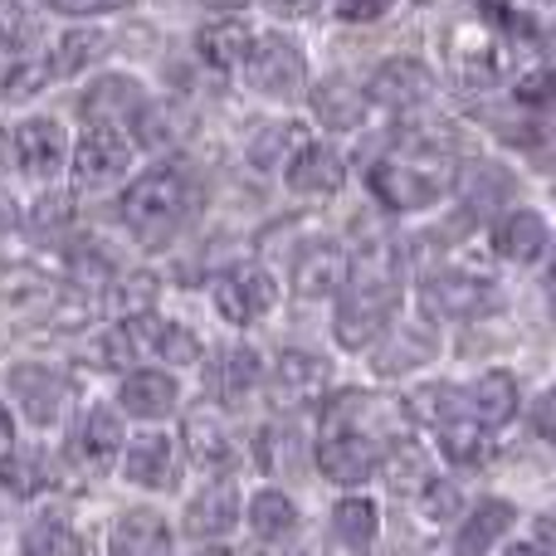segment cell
Listing matches in <instances>:
<instances>
[{"label":"cell","mask_w":556,"mask_h":556,"mask_svg":"<svg viewBox=\"0 0 556 556\" xmlns=\"http://www.w3.org/2000/svg\"><path fill=\"white\" fill-rule=\"evenodd\" d=\"M201 176L181 162H162L152 172H142L123 195V225L132 230L137 244L162 250L172 244L186 225L201 211Z\"/></svg>","instance_id":"cell-1"},{"label":"cell","mask_w":556,"mask_h":556,"mask_svg":"<svg viewBox=\"0 0 556 556\" xmlns=\"http://www.w3.org/2000/svg\"><path fill=\"white\" fill-rule=\"evenodd\" d=\"M395 313H401V288L395 278H356L337 293L332 337L342 352H371L386 332H391Z\"/></svg>","instance_id":"cell-2"},{"label":"cell","mask_w":556,"mask_h":556,"mask_svg":"<svg viewBox=\"0 0 556 556\" xmlns=\"http://www.w3.org/2000/svg\"><path fill=\"white\" fill-rule=\"evenodd\" d=\"M503 293L493 278L469 269H434L420 278V313L430 323H479V317L498 313Z\"/></svg>","instance_id":"cell-3"},{"label":"cell","mask_w":556,"mask_h":556,"mask_svg":"<svg viewBox=\"0 0 556 556\" xmlns=\"http://www.w3.org/2000/svg\"><path fill=\"white\" fill-rule=\"evenodd\" d=\"M244 84L254 88V93L264 98H293L298 88L307 84V54L298 39L278 35V29H269V35H254L250 54H244Z\"/></svg>","instance_id":"cell-4"},{"label":"cell","mask_w":556,"mask_h":556,"mask_svg":"<svg viewBox=\"0 0 556 556\" xmlns=\"http://www.w3.org/2000/svg\"><path fill=\"white\" fill-rule=\"evenodd\" d=\"M313 459H317V473L346 493L381 479V440L366 430H327L323 440H317Z\"/></svg>","instance_id":"cell-5"},{"label":"cell","mask_w":556,"mask_h":556,"mask_svg":"<svg viewBox=\"0 0 556 556\" xmlns=\"http://www.w3.org/2000/svg\"><path fill=\"white\" fill-rule=\"evenodd\" d=\"M211 298H215V313L230 327H254L260 317H269L278 307V283L264 264H235V269L215 274Z\"/></svg>","instance_id":"cell-6"},{"label":"cell","mask_w":556,"mask_h":556,"mask_svg":"<svg viewBox=\"0 0 556 556\" xmlns=\"http://www.w3.org/2000/svg\"><path fill=\"white\" fill-rule=\"evenodd\" d=\"M366 186H371V195L381 201V211H391V215L434 211V205L450 195V186H444L440 176L415 162H376L371 172H366Z\"/></svg>","instance_id":"cell-7"},{"label":"cell","mask_w":556,"mask_h":556,"mask_svg":"<svg viewBox=\"0 0 556 556\" xmlns=\"http://www.w3.org/2000/svg\"><path fill=\"white\" fill-rule=\"evenodd\" d=\"M522 528V508L503 493H483L454 522V552L459 556H493L503 542H513Z\"/></svg>","instance_id":"cell-8"},{"label":"cell","mask_w":556,"mask_h":556,"mask_svg":"<svg viewBox=\"0 0 556 556\" xmlns=\"http://www.w3.org/2000/svg\"><path fill=\"white\" fill-rule=\"evenodd\" d=\"M552 225L542 211L532 205H508V211L493 220L489 244H493V260L513 264V269H532V264H547L552 254Z\"/></svg>","instance_id":"cell-9"},{"label":"cell","mask_w":556,"mask_h":556,"mask_svg":"<svg viewBox=\"0 0 556 556\" xmlns=\"http://www.w3.org/2000/svg\"><path fill=\"white\" fill-rule=\"evenodd\" d=\"M74 181L78 191H103V186L123 181L132 166V142L123 137V127H98L88 123V132L74 142Z\"/></svg>","instance_id":"cell-10"},{"label":"cell","mask_w":556,"mask_h":556,"mask_svg":"<svg viewBox=\"0 0 556 556\" xmlns=\"http://www.w3.org/2000/svg\"><path fill=\"white\" fill-rule=\"evenodd\" d=\"M10 156L20 162L25 176H35V181H54V176L64 172V162L74 156V147H68L59 117H25V123L10 132Z\"/></svg>","instance_id":"cell-11"},{"label":"cell","mask_w":556,"mask_h":556,"mask_svg":"<svg viewBox=\"0 0 556 556\" xmlns=\"http://www.w3.org/2000/svg\"><path fill=\"white\" fill-rule=\"evenodd\" d=\"M464 405H469V420L493 434V430H508L528 401H522L518 371H508V366H489V371H479L469 386H464Z\"/></svg>","instance_id":"cell-12"},{"label":"cell","mask_w":556,"mask_h":556,"mask_svg":"<svg viewBox=\"0 0 556 556\" xmlns=\"http://www.w3.org/2000/svg\"><path fill=\"white\" fill-rule=\"evenodd\" d=\"M440 356V337L425 323H391V332L371 346V371L381 381H401V376L420 371Z\"/></svg>","instance_id":"cell-13"},{"label":"cell","mask_w":556,"mask_h":556,"mask_svg":"<svg viewBox=\"0 0 556 556\" xmlns=\"http://www.w3.org/2000/svg\"><path fill=\"white\" fill-rule=\"evenodd\" d=\"M10 391H15V405L25 410V420L45 425V430L64 420L68 410V381L54 366H39V362L10 366Z\"/></svg>","instance_id":"cell-14"},{"label":"cell","mask_w":556,"mask_h":556,"mask_svg":"<svg viewBox=\"0 0 556 556\" xmlns=\"http://www.w3.org/2000/svg\"><path fill=\"white\" fill-rule=\"evenodd\" d=\"M147 108H152L147 88L137 84V78H127V74L93 78V88L78 98V113H84L88 123H98V127H137V117H142Z\"/></svg>","instance_id":"cell-15"},{"label":"cell","mask_w":556,"mask_h":556,"mask_svg":"<svg viewBox=\"0 0 556 556\" xmlns=\"http://www.w3.org/2000/svg\"><path fill=\"white\" fill-rule=\"evenodd\" d=\"M244 518V503H240V489H235L230 479H215L205 483L201 493H195L191 503H186V518H181V532L195 542H220L235 532V522Z\"/></svg>","instance_id":"cell-16"},{"label":"cell","mask_w":556,"mask_h":556,"mask_svg":"<svg viewBox=\"0 0 556 556\" xmlns=\"http://www.w3.org/2000/svg\"><path fill=\"white\" fill-rule=\"evenodd\" d=\"M366 98L381 108H395V113H410V108H425L434 98V74L410 54H395L386 59L381 68L371 74V88Z\"/></svg>","instance_id":"cell-17"},{"label":"cell","mask_w":556,"mask_h":556,"mask_svg":"<svg viewBox=\"0 0 556 556\" xmlns=\"http://www.w3.org/2000/svg\"><path fill=\"white\" fill-rule=\"evenodd\" d=\"M283 181H288V191L307 195V201L337 195L346 181V162H342V152L327 142H298V152L283 162Z\"/></svg>","instance_id":"cell-18"},{"label":"cell","mask_w":556,"mask_h":556,"mask_svg":"<svg viewBox=\"0 0 556 556\" xmlns=\"http://www.w3.org/2000/svg\"><path fill=\"white\" fill-rule=\"evenodd\" d=\"M346 283H352V260H346L342 244L317 240L293 260V293L307 298V303H317V298H337Z\"/></svg>","instance_id":"cell-19"},{"label":"cell","mask_w":556,"mask_h":556,"mask_svg":"<svg viewBox=\"0 0 556 556\" xmlns=\"http://www.w3.org/2000/svg\"><path fill=\"white\" fill-rule=\"evenodd\" d=\"M381 528H386V518H381V503H376L371 493L356 489V493H346V498L332 503V538L342 552L371 556L381 547Z\"/></svg>","instance_id":"cell-20"},{"label":"cell","mask_w":556,"mask_h":556,"mask_svg":"<svg viewBox=\"0 0 556 556\" xmlns=\"http://www.w3.org/2000/svg\"><path fill=\"white\" fill-rule=\"evenodd\" d=\"M434 459H430V444H420L415 434H395V440L381 444V479L391 493L401 498H415L425 483L434 479Z\"/></svg>","instance_id":"cell-21"},{"label":"cell","mask_w":556,"mask_h":556,"mask_svg":"<svg viewBox=\"0 0 556 556\" xmlns=\"http://www.w3.org/2000/svg\"><path fill=\"white\" fill-rule=\"evenodd\" d=\"M123 473L137 489H176L181 483V459L166 434H137L123 450Z\"/></svg>","instance_id":"cell-22"},{"label":"cell","mask_w":556,"mask_h":556,"mask_svg":"<svg viewBox=\"0 0 556 556\" xmlns=\"http://www.w3.org/2000/svg\"><path fill=\"white\" fill-rule=\"evenodd\" d=\"M117 401H123V410L137 415V420H162V415L176 410V401H181V386H176L172 371L142 366V371H127L123 376V386H117Z\"/></svg>","instance_id":"cell-23"},{"label":"cell","mask_w":556,"mask_h":556,"mask_svg":"<svg viewBox=\"0 0 556 556\" xmlns=\"http://www.w3.org/2000/svg\"><path fill=\"white\" fill-rule=\"evenodd\" d=\"M454 191H459V201L469 205L473 215H493V211H503V205H513L518 176L498 162H469L459 176H454Z\"/></svg>","instance_id":"cell-24"},{"label":"cell","mask_w":556,"mask_h":556,"mask_svg":"<svg viewBox=\"0 0 556 556\" xmlns=\"http://www.w3.org/2000/svg\"><path fill=\"white\" fill-rule=\"evenodd\" d=\"M181 440H186L191 464L195 469H205V473H230L235 464H240V450H235L230 430H225V420H215L211 410H191Z\"/></svg>","instance_id":"cell-25"},{"label":"cell","mask_w":556,"mask_h":556,"mask_svg":"<svg viewBox=\"0 0 556 556\" xmlns=\"http://www.w3.org/2000/svg\"><path fill=\"white\" fill-rule=\"evenodd\" d=\"M113 556H172V528H166L162 513L152 508H132L113 522V538H108Z\"/></svg>","instance_id":"cell-26"},{"label":"cell","mask_w":556,"mask_h":556,"mask_svg":"<svg viewBox=\"0 0 556 556\" xmlns=\"http://www.w3.org/2000/svg\"><path fill=\"white\" fill-rule=\"evenodd\" d=\"M307 103H313V117L327 127V132H356V127L366 123L371 98L356 93L346 78H327V84H317L313 93H307Z\"/></svg>","instance_id":"cell-27"},{"label":"cell","mask_w":556,"mask_h":556,"mask_svg":"<svg viewBox=\"0 0 556 556\" xmlns=\"http://www.w3.org/2000/svg\"><path fill=\"white\" fill-rule=\"evenodd\" d=\"M264 386V362L254 346H230V352L215 356L211 366V391L220 395L225 405H240L250 391H260Z\"/></svg>","instance_id":"cell-28"},{"label":"cell","mask_w":556,"mask_h":556,"mask_svg":"<svg viewBox=\"0 0 556 556\" xmlns=\"http://www.w3.org/2000/svg\"><path fill=\"white\" fill-rule=\"evenodd\" d=\"M327 381H332V366H327V356L298 352V346L278 352V362H274V386H278V395H288V401H303V395L327 391Z\"/></svg>","instance_id":"cell-29"},{"label":"cell","mask_w":556,"mask_h":556,"mask_svg":"<svg viewBox=\"0 0 556 556\" xmlns=\"http://www.w3.org/2000/svg\"><path fill=\"white\" fill-rule=\"evenodd\" d=\"M78 450H84V464L93 473L113 469L123 459V420H117L108 405H93L84 415V430H78Z\"/></svg>","instance_id":"cell-30"},{"label":"cell","mask_w":556,"mask_h":556,"mask_svg":"<svg viewBox=\"0 0 556 556\" xmlns=\"http://www.w3.org/2000/svg\"><path fill=\"white\" fill-rule=\"evenodd\" d=\"M54 78V64L49 54H35V49H10L0 59V103H25L39 88Z\"/></svg>","instance_id":"cell-31"},{"label":"cell","mask_w":556,"mask_h":556,"mask_svg":"<svg viewBox=\"0 0 556 556\" xmlns=\"http://www.w3.org/2000/svg\"><path fill=\"white\" fill-rule=\"evenodd\" d=\"M254 45V29L244 25V20H211V25L195 35V49H201V59L211 68H240L244 54H250Z\"/></svg>","instance_id":"cell-32"},{"label":"cell","mask_w":556,"mask_h":556,"mask_svg":"<svg viewBox=\"0 0 556 556\" xmlns=\"http://www.w3.org/2000/svg\"><path fill=\"white\" fill-rule=\"evenodd\" d=\"M434 450H440L444 469H454V473L483 469V464H489V430L473 420L444 425V430H434Z\"/></svg>","instance_id":"cell-33"},{"label":"cell","mask_w":556,"mask_h":556,"mask_svg":"<svg viewBox=\"0 0 556 556\" xmlns=\"http://www.w3.org/2000/svg\"><path fill=\"white\" fill-rule=\"evenodd\" d=\"M410 415H415V425H425V430H444V425H459V420H469V405H464V386H450V381H430V386H420V391L410 395Z\"/></svg>","instance_id":"cell-34"},{"label":"cell","mask_w":556,"mask_h":556,"mask_svg":"<svg viewBox=\"0 0 556 556\" xmlns=\"http://www.w3.org/2000/svg\"><path fill=\"white\" fill-rule=\"evenodd\" d=\"M108 29H93V25H78V29H64L54 45V54H49V64H54V78H74L84 74V68H93L98 59L108 54Z\"/></svg>","instance_id":"cell-35"},{"label":"cell","mask_w":556,"mask_h":556,"mask_svg":"<svg viewBox=\"0 0 556 556\" xmlns=\"http://www.w3.org/2000/svg\"><path fill=\"white\" fill-rule=\"evenodd\" d=\"M244 522H250V532L260 542H283L298 528V503L283 489H260V493H250Z\"/></svg>","instance_id":"cell-36"},{"label":"cell","mask_w":556,"mask_h":556,"mask_svg":"<svg viewBox=\"0 0 556 556\" xmlns=\"http://www.w3.org/2000/svg\"><path fill=\"white\" fill-rule=\"evenodd\" d=\"M152 303H156V278L152 274H113L103 283V307L108 313H117V317H142V313H152Z\"/></svg>","instance_id":"cell-37"},{"label":"cell","mask_w":556,"mask_h":556,"mask_svg":"<svg viewBox=\"0 0 556 556\" xmlns=\"http://www.w3.org/2000/svg\"><path fill=\"white\" fill-rule=\"evenodd\" d=\"M464 508H469V503H464V489L450 479V473H434V479L415 493V513H420L425 522H434V528H454Z\"/></svg>","instance_id":"cell-38"},{"label":"cell","mask_w":556,"mask_h":556,"mask_svg":"<svg viewBox=\"0 0 556 556\" xmlns=\"http://www.w3.org/2000/svg\"><path fill=\"white\" fill-rule=\"evenodd\" d=\"M20 556H84V538L59 518H39L20 542Z\"/></svg>","instance_id":"cell-39"},{"label":"cell","mask_w":556,"mask_h":556,"mask_svg":"<svg viewBox=\"0 0 556 556\" xmlns=\"http://www.w3.org/2000/svg\"><path fill=\"white\" fill-rule=\"evenodd\" d=\"M293 152H298V127L293 123H269V127H260V132L250 137V162L260 166V172L283 166Z\"/></svg>","instance_id":"cell-40"},{"label":"cell","mask_w":556,"mask_h":556,"mask_svg":"<svg viewBox=\"0 0 556 556\" xmlns=\"http://www.w3.org/2000/svg\"><path fill=\"white\" fill-rule=\"evenodd\" d=\"M137 352H142V346H137V337H132V327H127V323L98 332L93 346H88V356H93L98 366H108V371H127V366L137 362Z\"/></svg>","instance_id":"cell-41"},{"label":"cell","mask_w":556,"mask_h":556,"mask_svg":"<svg viewBox=\"0 0 556 556\" xmlns=\"http://www.w3.org/2000/svg\"><path fill=\"white\" fill-rule=\"evenodd\" d=\"M39 479H45L39 454H10V459H0V483H5V493H15V498H35Z\"/></svg>","instance_id":"cell-42"},{"label":"cell","mask_w":556,"mask_h":556,"mask_svg":"<svg viewBox=\"0 0 556 556\" xmlns=\"http://www.w3.org/2000/svg\"><path fill=\"white\" fill-rule=\"evenodd\" d=\"M522 415H528V430L538 434V440L556 444V381L542 386V391L532 395L528 405H522Z\"/></svg>","instance_id":"cell-43"},{"label":"cell","mask_w":556,"mask_h":556,"mask_svg":"<svg viewBox=\"0 0 556 556\" xmlns=\"http://www.w3.org/2000/svg\"><path fill=\"white\" fill-rule=\"evenodd\" d=\"M395 10V0H332V20L342 25H371V20H386Z\"/></svg>","instance_id":"cell-44"},{"label":"cell","mask_w":556,"mask_h":556,"mask_svg":"<svg viewBox=\"0 0 556 556\" xmlns=\"http://www.w3.org/2000/svg\"><path fill=\"white\" fill-rule=\"evenodd\" d=\"M0 293L15 298V303H45L49 298V278L20 269V274H0Z\"/></svg>","instance_id":"cell-45"},{"label":"cell","mask_w":556,"mask_h":556,"mask_svg":"<svg viewBox=\"0 0 556 556\" xmlns=\"http://www.w3.org/2000/svg\"><path fill=\"white\" fill-rule=\"evenodd\" d=\"M64 225H68V201L64 195H45V201L35 205V230L54 235V230H64Z\"/></svg>","instance_id":"cell-46"},{"label":"cell","mask_w":556,"mask_h":556,"mask_svg":"<svg viewBox=\"0 0 556 556\" xmlns=\"http://www.w3.org/2000/svg\"><path fill=\"white\" fill-rule=\"evenodd\" d=\"M49 5L64 10V15H103V10H123L132 0H49Z\"/></svg>","instance_id":"cell-47"},{"label":"cell","mask_w":556,"mask_h":556,"mask_svg":"<svg viewBox=\"0 0 556 556\" xmlns=\"http://www.w3.org/2000/svg\"><path fill=\"white\" fill-rule=\"evenodd\" d=\"M317 5H323V0H269V10L283 20H303V15H313Z\"/></svg>","instance_id":"cell-48"},{"label":"cell","mask_w":556,"mask_h":556,"mask_svg":"<svg viewBox=\"0 0 556 556\" xmlns=\"http://www.w3.org/2000/svg\"><path fill=\"white\" fill-rule=\"evenodd\" d=\"M493 556H552V552L542 547L538 538H513V542H503V547L493 552Z\"/></svg>","instance_id":"cell-49"},{"label":"cell","mask_w":556,"mask_h":556,"mask_svg":"<svg viewBox=\"0 0 556 556\" xmlns=\"http://www.w3.org/2000/svg\"><path fill=\"white\" fill-rule=\"evenodd\" d=\"M15 454V420H10V410L0 405V459H10Z\"/></svg>","instance_id":"cell-50"},{"label":"cell","mask_w":556,"mask_h":556,"mask_svg":"<svg viewBox=\"0 0 556 556\" xmlns=\"http://www.w3.org/2000/svg\"><path fill=\"white\" fill-rule=\"evenodd\" d=\"M15 220H20L15 201H10V195H5V191H0V235H10V230H15Z\"/></svg>","instance_id":"cell-51"},{"label":"cell","mask_w":556,"mask_h":556,"mask_svg":"<svg viewBox=\"0 0 556 556\" xmlns=\"http://www.w3.org/2000/svg\"><path fill=\"white\" fill-rule=\"evenodd\" d=\"M195 556H235V552H230V547H220V542H211V547H201Z\"/></svg>","instance_id":"cell-52"},{"label":"cell","mask_w":556,"mask_h":556,"mask_svg":"<svg viewBox=\"0 0 556 556\" xmlns=\"http://www.w3.org/2000/svg\"><path fill=\"white\" fill-rule=\"evenodd\" d=\"M215 10H240V5H250V0H211Z\"/></svg>","instance_id":"cell-53"},{"label":"cell","mask_w":556,"mask_h":556,"mask_svg":"<svg viewBox=\"0 0 556 556\" xmlns=\"http://www.w3.org/2000/svg\"><path fill=\"white\" fill-rule=\"evenodd\" d=\"M547 260H552V278H556V240H552V254H547Z\"/></svg>","instance_id":"cell-54"},{"label":"cell","mask_w":556,"mask_h":556,"mask_svg":"<svg viewBox=\"0 0 556 556\" xmlns=\"http://www.w3.org/2000/svg\"><path fill=\"white\" fill-rule=\"evenodd\" d=\"M542 5H552V0H542Z\"/></svg>","instance_id":"cell-55"}]
</instances>
